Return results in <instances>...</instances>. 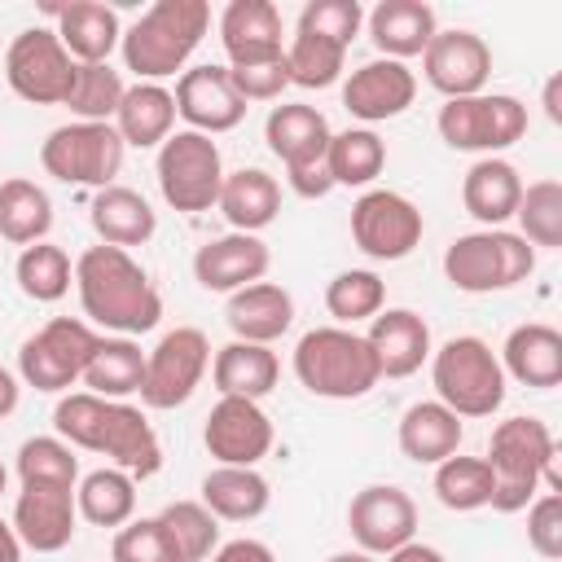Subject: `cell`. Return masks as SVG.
<instances>
[{"instance_id":"cell-1","label":"cell","mask_w":562,"mask_h":562,"mask_svg":"<svg viewBox=\"0 0 562 562\" xmlns=\"http://www.w3.org/2000/svg\"><path fill=\"white\" fill-rule=\"evenodd\" d=\"M75 290H79L83 316L119 338L149 334L162 316V294L154 290L149 272L127 250L105 241L88 246L75 259Z\"/></svg>"},{"instance_id":"cell-2","label":"cell","mask_w":562,"mask_h":562,"mask_svg":"<svg viewBox=\"0 0 562 562\" xmlns=\"http://www.w3.org/2000/svg\"><path fill=\"white\" fill-rule=\"evenodd\" d=\"M211 26L206 0H158L149 4L119 40L123 66L136 75V83H162L167 75H184V61L202 44Z\"/></svg>"},{"instance_id":"cell-3","label":"cell","mask_w":562,"mask_h":562,"mask_svg":"<svg viewBox=\"0 0 562 562\" xmlns=\"http://www.w3.org/2000/svg\"><path fill=\"white\" fill-rule=\"evenodd\" d=\"M558 443L540 417H505L487 439V465H492V509L518 514L536 501V487L549 483V492H562V479L553 470Z\"/></svg>"},{"instance_id":"cell-4","label":"cell","mask_w":562,"mask_h":562,"mask_svg":"<svg viewBox=\"0 0 562 562\" xmlns=\"http://www.w3.org/2000/svg\"><path fill=\"white\" fill-rule=\"evenodd\" d=\"M294 378L321 400H360L382 382L364 334L342 325H316L299 338Z\"/></svg>"},{"instance_id":"cell-5","label":"cell","mask_w":562,"mask_h":562,"mask_svg":"<svg viewBox=\"0 0 562 562\" xmlns=\"http://www.w3.org/2000/svg\"><path fill=\"white\" fill-rule=\"evenodd\" d=\"M430 382L435 400L452 408L461 422L492 417L505 404V369L496 351L474 334H457L439 351H430Z\"/></svg>"},{"instance_id":"cell-6","label":"cell","mask_w":562,"mask_h":562,"mask_svg":"<svg viewBox=\"0 0 562 562\" xmlns=\"http://www.w3.org/2000/svg\"><path fill=\"white\" fill-rule=\"evenodd\" d=\"M536 272V246L522 241L509 228H479L461 233L443 250V277L448 285L465 294H492L527 281Z\"/></svg>"},{"instance_id":"cell-7","label":"cell","mask_w":562,"mask_h":562,"mask_svg":"<svg viewBox=\"0 0 562 562\" xmlns=\"http://www.w3.org/2000/svg\"><path fill=\"white\" fill-rule=\"evenodd\" d=\"M435 127L448 149L496 158L501 149L527 136V105L509 92H474V97L443 101Z\"/></svg>"},{"instance_id":"cell-8","label":"cell","mask_w":562,"mask_h":562,"mask_svg":"<svg viewBox=\"0 0 562 562\" xmlns=\"http://www.w3.org/2000/svg\"><path fill=\"white\" fill-rule=\"evenodd\" d=\"M158 189L162 202L184 211V215H202L220 202V184H224V158L220 145L202 132H171L158 145Z\"/></svg>"},{"instance_id":"cell-9","label":"cell","mask_w":562,"mask_h":562,"mask_svg":"<svg viewBox=\"0 0 562 562\" xmlns=\"http://www.w3.org/2000/svg\"><path fill=\"white\" fill-rule=\"evenodd\" d=\"M123 136L114 132V123H61L44 136L40 145V162L53 180L61 184H88V189H105L114 184V176L123 171Z\"/></svg>"},{"instance_id":"cell-10","label":"cell","mask_w":562,"mask_h":562,"mask_svg":"<svg viewBox=\"0 0 562 562\" xmlns=\"http://www.w3.org/2000/svg\"><path fill=\"white\" fill-rule=\"evenodd\" d=\"M97 342H101V334L88 321L53 316L48 325H40L22 342V351H18V378L26 386H35V391H48V395L70 391L83 378Z\"/></svg>"},{"instance_id":"cell-11","label":"cell","mask_w":562,"mask_h":562,"mask_svg":"<svg viewBox=\"0 0 562 562\" xmlns=\"http://www.w3.org/2000/svg\"><path fill=\"white\" fill-rule=\"evenodd\" d=\"M79 61L61 48L53 26H26L13 35L4 53V79L9 88L31 105H66Z\"/></svg>"},{"instance_id":"cell-12","label":"cell","mask_w":562,"mask_h":562,"mask_svg":"<svg viewBox=\"0 0 562 562\" xmlns=\"http://www.w3.org/2000/svg\"><path fill=\"white\" fill-rule=\"evenodd\" d=\"M426 233L422 206L395 189H364L351 206V241L378 263L408 259Z\"/></svg>"},{"instance_id":"cell-13","label":"cell","mask_w":562,"mask_h":562,"mask_svg":"<svg viewBox=\"0 0 562 562\" xmlns=\"http://www.w3.org/2000/svg\"><path fill=\"white\" fill-rule=\"evenodd\" d=\"M206 369H211V342H206V334L193 329V325H176V329H167L154 342V351H145L140 400L149 408H180L202 386Z\"/></svg>"},{"instance_id":"cell-14","label":"cell","mask_w":562,"mask_h":562,"mask_svg":"<svg viewBox=\"0 0 562 562\" xmlns=\"http://www.w3.org/2000/svg\"><path fill=\"white\" fill-rule=\"evenodd\" d=\"M347 527H351L356 549H364L373 558H386V553H395L400 544L413 540V531H417V505L395 483H369V487H360L351 496Z\"/></svg>"},{"instance_id":"cell-15","label":"cell","mask_w":562,"mask_h":562,"mask_svg":"<svg viewBox=\"0 0 562 562\" xmlns=\"http://www.w3.org/2000/svg\"><path fill=\"white\" fill-rule=\"evenodd\" d=\"M272 417L259 408V400L237 395H220L202 426V443L215 465H259L272 452Z\"/></svg>"},{"instance_id":"cell-16","label":"cell","mask_w":562,"mask_h":562,"mask_svg":"<svg viewBox=\"0 0 562 562\" xmlns=\"http://www.w3.org/2000/svg\"><path fill=\"white\" fill-rule=\"evenodd\" d=\"M422 75L435 92H443V101L457 97H474L487 88L492 75V48L483 44V35L452 26V31H435V40L422 53Z\"/></svg>"},{"instance_id":"cell-17","label":"cell","mask_w":562,"mask_h":562,"mask_svg":"<svg viewBox=\"0 0 562 562\" xmlns=\"http://www.w3.org/2000/svg\"><path fill=\"white\" fill-rule=\"evenodd\" d=\"M176 119L189 123V132L215 136V132H233L246 119V101L237 97L228 66H189L176 79Z\"/></svg>"},{"instance_id":"cell-18","label":"cell","mask_w":562,"mask_h":562,"mask_svg":"<svg viewBox=\"0 0 562 562\" xmlns=\"http://www.w3.org/2000/svg\"><path fill=\"white\" fill-rule=\"evenodd\" d=\"M413 97H417V75L404 61H391V57H373V61L356 66L342 83V105L364 127L400 119L413 105Z\"/></svg>"},{"instance_id":"cell-19","label":"cell","mask_w":562,"mask_h":562,"mask_svg":"<svg viewBox=\"0 0 562 562\" xmlns=\"http://www.w3.org/2000/svg\"><path fill=\"white\" fill-rule=\"evenodd\" d=\"M75 487H53V483H22L13 501V531L22 549L35 553H61L75 540Z\"/></svg>"},{"instance_id":"cell-20","label":"cell","mask_w":562,"mask_h":562,"mask_svg":"<svg viewBox=\"0 0 562 562\" xmlns=\"http://www.w3.org/2000/svg\"><path fill=\"white\" fill-rule=\"evenodd\" d=\"M272 268V250L259 233H224L193 255V281L211 294H233L241 285L263 281Z\"/></svg>"},{"instance_id":"cell-21","label":"cell","mask_w":562,"mask_h":562,"mask_svg":"<svg viewBox=\"0 0 562 562\" xmlns=\"http://www.w3.org/2000/svg\"><path fill=\"white\" fill-rule=\"evenodd\" d=\"M220 44L228 66H263L285 57L281 9L272 0H228L220 13Z\"/></svg>"},{"instance_id":"cell-22","label":"cell","mask_w":562,"mask_h":562,"mask_svg":"<svg viewBox=\"0 0 562 562\" xmlns=\"http://www.w3.org/2000/svg\"><path fill=\"white\" fill-rule=\"evenodd\" d=\"M92 452L110 457V465L132 474V479H149L162 465V443H158L149 417L127 400H110L105 404V422H101V435H97Z\"/></svg>"},{"instance_id":"cell-23","label":"cell","mask_w":562,"mask_h":562,"mask_svg":"<svg viewBox=\"0 0 562 562\" xmlns=\"http://www.w3.org/2000/svg\"><path fill=\"white\" fill-rule=\"evenodd\" d=\"M382 378H413L430 360V325L413 307H382L364 334Z\"/></svg>"},{"instance_id":"cell-24","label":"cell","mask_w":562,"mask_h":562,"mask_svg":"<svg viewBox=\"0 0 562 562\" xmlns=\"http://www.w3.org/2000/svg\"><path fill=\"white\" fill-rule=\"evenodd\" d=\"M329 136H334L329 132V119L316 105H303V101L272 105V114L263 123V140L281 158L285 171L321 167L325 162V149H329Z\"/></svg>"},{"instance_id":"cell-25","label":"cell","mask_w":562,"mask_h":562,"mask_svg":"<svg viewBox=\"0 0 562 562\" xmlns=\"http://www.w3.org/2000/svg\"><path fill=\"white\" fill-rule=\"evenodd\" d=\"M224 321H228L233 338L272 347V342L294 325V299H290V290L277 285V281H255V285H241V290L228 294Z\"/></svg>"},{"instance_id":"cell-26","label":"cell","mask_w":562,"mask_h":562,"mask_svg":"<svg viewBox=\"0 0 562 562\" xmlns=\"http://www.w3.org/2000/svg\"><path fill=\"white\" fill-rule=\"evenodd\" d=\"M496 360H501L505 378H514L531 391H549L562 382V334L544 321L514 325Z\"/></svg>"},{"instance_id":"cell-27","label":"cell","mask_w":562,"mask_h":562,"mask_svg":"<svg viewBox=\"0 0 562 562\" xmlns=\"http://www.w3.org/2000/svg\"><path fill=\"white\" fill-rule=\"evenodd\" d=\"M369 26V40L382 57L391 61H408V57H422L426 44L435 40L439 22H435V9L426 0H382L373 4V13L364 18Z\"/></svg>"},{"instance_id":"cell-28","label":"cell","mask_w":562,"mask_h":562,"mask_svg":"<svg viewBox=\"0 0 562 562\" xmlns=\"http://www.w3.org/2000/svg\"><path fill=\"white\" fill-rule=\"evenodd\" d=\"M57 13V40L61 48L79 61V66H97V61H110V53L119 48L123 40V26H119V13L101 0H70Z\"/></svg>"},{"instance_id":"cell-29","label":"cell","mask_w":562,"mask_h":562,"mask_svg":"<svg viewBox=\"0 0 562 562\" xmlns=\"http://www.w3.org/2000/svg\"><path fill=\"white\" fill-rule=\"evenodd\" d=\"M395 439H400V452H404L408 461H417V465H439L443 457H452V452L461 448L465 426H461V417H457L452 408H443L439 400H417V404L404 408Z\"/></svg>"},{"instance_id":"cell-30","label":"cell","mask_w":562,"mask_h":562,"mask_svg":"<svg viewBox=\"0 0 562 562\" xmlns=\"http://www.w3.org/2000/svg\"><path fill=\"white\" fill-rule=\"evenodd\" d=\"M88 220H92V233H97L105 246H119V250L145 246V241L154 237V228H158L154 206H149L136 189H127V184H105V189H97V193H92V206H88Z\"/></svg>"},{"instance_id":"cell-31","label":"cell","mask_w":562,"mask_h":562,"mask_svg":"<svg viewBox=\"0 0 562 562\" xmlns=\"http://www.w3.org/2000/svg\"><path fill=\"white\" fill-rule=\"evenodd\" d=\"M518 198H522V176L505 158H479L461 180V202L483 228H501L505 220H514Z\"/></svg>"},{"instance_id":"cell-32","label":"cell","mask_w":562,"mask_h":562,"mask_svg":"<svg viewBox=\"0 0 562 562\" xmlns=\"http://www.w3.org/2000/svg\"><path fill=\"white\" fill-rule=\"evenodd\" d=\"M215 206L224 211L233 233H259L281 211V184L263 167H237V171H224Z\"/></svg>"},{"instance_id":"cell-33","label":"cell","mask_w":562,"mask_h":562,"mask_svg":"<svg viewBox=\"0 0 562 562\" xmlns=\"http://www.w3.org/2000/svg\"><path fill=\"white\" fill-rule=\"evenodd\" d=\"M281 378V364H277V351L272 347H259V342H224L211 360V382L220 395H237V400H263Z\"/></svg>"},{"instance_id":"cell-34","label":"cell","mask_w":562,"mask_h":562,"mask_svg":"<svg viewBox=\"0 0 562 562\" xmlns=\"http://www.w3.org/2000/svg\"><path fill=\"white\" fill-rule=\"evenodd\" d=\"M114 132L123 136V145L158 149L176 132V97H171V88H162V83H132L123 92V101H119Z\"/></svg>"},{"instance_id":"cell-35","label":"cell","mask_w":562,"mask_h":562,"mask_svg":"<svg viewBox=\"0 0 562 562\" xmlns=\"http://www.w3.org/2000/svg\"><path fill=\"white\" fill-rule=\"evenodd\" d=\"M272 487L255 465H215L202 474V505L224 522H250L268 509Z\"/></svg>"},{"instance_id":"cell-36","label":"cell","mask_w":562,"mask_h":562,"mask_svg":"<svg viewBox=\"0 0 562 562\" xmlns=\"http://www.w3.org/2000/svg\"><path fill=\"white\" fill-rule=\"evenodd\" d=\"M79 382L92 395H101V400L136 395L140 382H145V351H140V342L136 338H119V334L114 338L101 334V342H97V351H92V360H88Z\"/></svg>"},{"instance_id":"cell-37","label":"cell","mask_w":562,"mask_h":562,"mask_svg":"<svg viewBox=\"0 0 562 562\" xmlns=\"http://www.w3.org/2000/svg\"><path fill=\"white\" fill-rule=\"evenodd\" d=\"M75 509L92 527H123L136 514V479L114 465H101L75 483Z\"/></svg>"},{"instance_id":"cell-38","label":"cell","mask_w":562,"mask_h":562,"mask_svg":"<svg viewBox=\"0 0 562 562\" xmlns=\"http://www.w3.org/2000/svg\"><path fill=\"white\" fill-rule=\"evenodd\" d=\"M386 167V140L373 132V127H347V132H334L329 136V149H325V171L338 184L347 189H364L382 176Z\"/></svg>"},{"instance_id":"cell-39","label":"cell","mask_w":562,"mask_h":562,"mask_svg":"<svg viewBox=\"0 0 562 562\" xmlns=\"http://www.w3.org/2000/svg\"><path fill=\"white\" fill-rule=\"evenodd\" d=\"M53 228V198L35 180H4L0 184V237L13 246H35L48 241Z\"/></svg>"},{"instance_id":"cell-40","label":"cell","mask_w":562,"mask_h":562,"mask_svg":"<svg viewBox=\"0 0 562 562\" xmlns=\"http://www.w3.org/2000/svg\"><path fill=\"white\" fill-rule=\"evenodd\" d=\"M13 277H18V290L31 303H57L75 285V263L61 246L35 241V246H22V255L13 263Z\"/></svg>"},{"instance_id":"cell-41","label":"cell","mask_w":562,"mask_h":562,"mask_svg":"<svg viewBox=\"0 0 562 562\" xmlns=\"http://www.w3.org/2000/svg\"><path fill=\"white\" fill-rule=\"evenodd\" d=\"M492 465L483 461V457H461V452H452V457H443L439 465H435V496H439V505L443 509H452V514H470V509H483V505H492Z\"/></svg>"},{"instance_id":"cell-42","label":"cell","mask_w":562,"mask_h":562,"mask_svg":"<svg viewBox=\"0 0 562 562\" xmlns=\"http://www.w3.org/2000/svg\"><path fill=\"white\" fill-rule=\"evenodd\" d=\"M342 61H347V44L294 26V40L285 44V79L290 83H299V88H329V83H338Z\"/></svg>"},{"instance_id":"cell-43","label":"cell","mask_w":562,"mask_h":562,"mask_svg":"<svg viewBox=\"0 0 562 562\" xmlns=\"http://www.w3.org/2000/svg\"><path fill=\"white\" fill-rule=\"evenodd\" d=\"M123 92H127V83H123V75L110 61L79 66L75 70V83H70V97H66V110L79 123H114Z\"/></svg>"},{"instance_id":"cell-44","label":"cell","mask_w":562,"mask_h":562,"mask_svg":"<svg viewBox=\"0 0 562 562\" xmlns=\"http://www.w3.org/2000/svg\"><path fill=\"white\" fill-rule=\"evenodd\" d=\"M382 307H386V285H382V277L369 272V268H347V272H338V277L325 285V312H329L342 329H351L356 321H373Z\"/></svg>"},{"instance_id":"cell-45","label":"cell","mask_w":562,"mask_h":562,"mask_svg":"<svg viewBox=\"0 0 562 562\" xmlns=\"http://www.w3.org/2000/svg\"><path fill=\"white\" fill-rule=\"evenodd\" d=\"M158 522L167 527L180 562H202V558H211L220 549V518L202 501H171L158 514Z\"/></svg>"},{"instance_id":"cell-46","label":"cell","mask_w":562,"mask_h":562,"mask_svg":"<svg viewBox=\"0 0 562 562\" xmlns=\"http://www.w3.org/2000/svg\"><path fill=\"white\" fill-rule=\"evenodd\" d=\"M518 237L531 241V246H562V184L558 180H536V184H522V198H518Z\"/></svg>"},{"instance_id":"cell-47","label":"cell","mask_w":562,"mask_h":562,"mask_svg":"<svg viewBox=\"0 0 562 562\" xmlns=\"http://www.w3.org/2000/svg\"><path fill=\"white\" fill-rule=\"evenodd\" d=\"M18 479L22 483H53V487H75L79 483V457L66 439L57 435H35L18 448Z\"/></svg>"},{"instance_id":"cell-48","label":"cell","mask_w":562,"mask_h":562,"mask_svg":"<svg viewBox=\"0 0 562 562\" xmlns=\"http://www.w3.org/2000/svg\"><path fill=\"white\" fill-rule=\"evenodd\" d=\"M110 562H180L167 527L154 518H132L114 531V544H110Z\"/></svg>"},{"instance_id":"cell-49","label":"cell","mask_w":562,"mask_h":562,"mask_svg":"<svg viewBox=\"0 0 562 562\" xmlns=\"http://www.w3.org/2000/svg\"><path fill=\"white\" fill-rule=\"evenodd\" d=\"M360 26H364V9L356 0H307L303 13H299V31L329 35V40H338L347 48L360 35Z\"/></svg>"},{"instance_id":"cell-50","label":"cell","mask_w":562,"mask_h":562,"mask_svg":"<svg viewBox=\"0 0 562 562\" xmlns=\"http://www.w3.org/2000/svg\"><path fill=\"white\" fill-rule=\"evenodd\" d=\"M527 544L544 562L562 558V492H540L527 505Z\"/></svg>"},{"instance_id":"cell-51","label":"cell","mask_w":562,"mask_h":562,"mask_svg":"<svg viewBox=\"0 0 562 562\" xmlns=\"http://www.w3.org/2000/svg\"><path fill=\"white\" fill-rule=\"evenodd\" d=\"M228 79H233L241 101H277L290 88L285 57L281 61H263V66H228Z\"/></svg>"},{"instance_id":"cell-52","label":"cell","mask_w":562,"mask_h":562,"mask_svg":"<svg viewBox=\"0 0 562 562\" xmlns=\"http://www.w3.org/2000/svg\"><path fill=\"white\" fill-rule=\"evenodd\" d=\"M211 562H277V553H272L263 540H250V536H241V540H228V544H220Z\"/></svg>"},{"instance_id":"cell-53","label":"cell","mask_w":562,"mask_h":562,"mask_svg":"<svg viewBox=\"0 0 562 562\" xmlns=\"http://www.w3.org/2000/svg\"><path fill=\"white\" fill-rule=\"evenodd\" d=\"M285 176H290V189H294L299 198H325V193L334 189L325 162H321V167H303V171H285Z\"/></svg>"},{"instance_id":"cell-54","label":"cell","mask_w":562,"mask_h":562,"mask_svg":"<svg viewBox=\"0 0 562 562\" xmlns=\"http://www.w3.org/2000/svg\"><path fill=\"white\" fill-rule=\"evenodd\" d=\"M386 562H448L435 544H422V540H408V544H400L395 553H386Z\"/></svg>"},{"instance_id":"cell-55","label":"cell","mask_w":562,"mask_h":562,"mask_svg":"<svg viewBox=\"0 0 562 562\" xmlns=\"http://www.w3.org/2000/svg\"><path fill=\"white\" fill-rule=\"evenodd\" d=\"M18 400H22V386H18V373H9V369L0 364V417H9V413L18 408Z\"/></svg>"},{"instance_id":"cell-56","label":"cell","mask_w":562,"mask_h":562,"mask_svg":"<svg viewBox=\"0 0 562 562\" xmlns=\"http://www.w3.org/2000/svg\"><path fill=\"white\" fill-rule=\"evenodd\" d=\"M0 562H22V540L13 531V522L0 518Z\"/></svg>"},{"instance_id":"cell-57","label":"cell","mask_w":562,"mask_h":562,"mask_svg":"<svg viewBox=\"0 0 562 562\" xmlns=\"http://www.w3.org/2000/svg\"><path fill=\"white\" fill-rule=\"evenodd\" d=\"M558 92H562V75H553V79L544 83V114H549V123H562V101H558Z\"/></svg>"},{"instance_id":"cell-58","label":"cell","mask_w":562,"mask_h":562,"mask_svg":"<svg viewBox=\"0 0 562 562\" xmlns=\"http://www.w3.org/2000/svg\"><path fill=\"white\" fill-rule=\"evenodd\" d=\"M325 562H378L373 553H364V549H342V553H329Z\"/></svg>"},{"instance_id":"cell-59","label":"cell","mask_w":562,"mask_h":562,"mask_svg":"<svg viewBox=\"0 0 562 562\" xmlns=\"http://www.w3.org/2000/svg\"><path fill=\"white\" fill-rule=\"evenodd\" d=\"M4 487H9V470H4V461H0V496H4Z\"/></svg>"}]
</instances>
